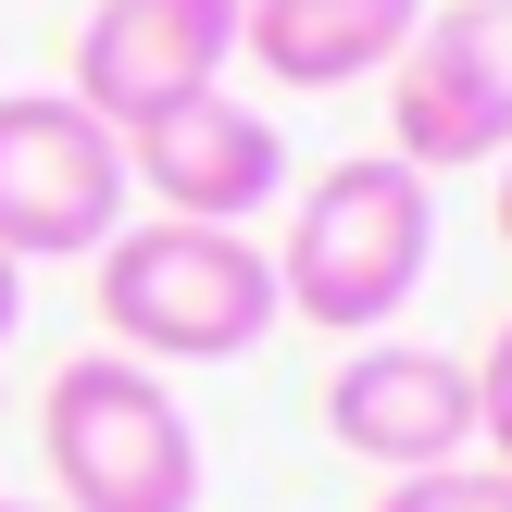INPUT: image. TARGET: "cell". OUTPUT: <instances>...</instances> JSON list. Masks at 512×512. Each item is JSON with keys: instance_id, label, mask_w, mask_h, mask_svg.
<instances>
[{"instance_id": "obj_3", "label": "cell", "mask_w": 512, "mask_h": 512, "mask_svg": "<svg viewBox=\"0 0 512 512\" xmlns=\"http://www.w3.org/2000/svg\"><path fill=\"white\" fill-rule=\"evenodd\" d=\"M38 450L63 512H200V425L125 350H75L38 388Z\"/></svg>"}, {"instance_id": "obj_12", "label": "cell", "mask_w": 512, "mask_h": 512, "mask_svg": "<svg viewBox=\"0 0 512 512\" xmlns=\"http://www.w3.org/2000/svg\"><path fill=\"white\" fill-rule=\"evenodd\" d=\"M13 325H25V275L0 263V350H13Z\"/></svg>"}, {"instance_id": "obj_1", "label": "cell", "mask_w": 512, "mask_h": 512, "mask_svg": "<svg viewBox=\"0 0 512 512\" xmlns=\"http://www.w3.org/2000/svg\"><path fill=\"white\" fill-rule=\"evenodd\" d=\"M263 263H275V313L325 325V338H388L413 313L425 263H438V188L413 163H388V150L325 163L288 200V238Z\"/></svg>"}, {"instance_id": "obj_15", "label": "cell", "mask_w": 512, "mask_h": 512, "mask_svg": "<svg viewBox=\"0 0 512 512\" xmlns=\"http://www.w3.org/2000/svg\"><path fill=\"white\" fill-rule=\"evenodd\" d=\"M500 13H512V0H500Z\"/></svg>"}, {"instance_id": "obj_4", "label": "cell", "mask_w": 512, "mask_h": 512, "mask_svg": "<svg viewBox=\"0 0 512 512\" xmlns=\"http://www.w3.org/2000/svg\"><path fill=\"white\" fill-rule=\"evenodd\" d=\"M125 138L75 88H0V263H88L125 225Z\"/></svg>"}, {"instance_id": "obj_5", "label": "cell", "mask_w": 512, "mask_h": 512, "mask_svg": "<svg viewBox=\"0 0 512 512\" xmlns=\"http://www.w3.org/2000/svg\"><path fill=\"white\" fill-rule=\"evenodd\" d=\"M512 150V13L500 0H425V25L388 63V163L475 175Z\"/></svg>"}, {"instance_id": "obj_8", "label": "cell", "mask_w": 512, "mask_h": 512, "mask_svg": "<svg viewBox=\"0 0 512 512\" xmlns=\"http://www.w3.org/2000/svg\"><path fill=\"white\" fill-rule=\"evenodd\" d=\"M225 63H238V0H88L75 25V100L113 138L225 88Z\"/></svg>"}, {"instance_id": "obj_7", "label": "cell", "mask_w": 512, "mask_h": 512, "mask_svg": "<svg viewBox=\"0 0 512 512\" xmlns=\"http://www.w3.org/2000/svg\"><path fill=\"white\" fill-rule=\"evenodd\" d=\"M325 438L375 475H438L475 450V375L463 350L425 338H350V363L325 375Z\"/></svg>"}, {"instance_id": "obj_11", "label": "cell", "mask_w": 512, "mask_h": 512, "mask_svg": "<svg viewBox=\"0 0 512 512\" xmlns=\"http://www.w3.org/2000/svg\"><path fill=\"white\" fill-rule=\"evenodd\" d=\"M463 375H475V450H488V463L512 475V313H500V338L475 350Z\"/></svg>"}, {"instance_id": "obj_9", "label": "cell", "mask_w": 512, "mask_h": 512, "mask_svg": "<svg viewBox=\"0 0 512 512\" xmlns=\"http://www.w3.org/2000/svg\"><path fill=\"white\" fill-rule=\"evenodd\" d=\"M425 0H238V50L275 88H363L400 63Z\"/></svg>"}, {"instance_id": "obj_14", "label": "cell", "mask_w": 512, "mask_h": 512, "mask_svg": "<svg viewBox=\"0 0 512 512\" xmlns=\"http://www.w3.org/2000/svg\"><path fill=\"white\" fill-rule=\"evenodd\" d=\"M0 512H63V500H13V488H0Z\"/></svg>"}, {"instance_id": "obj_6", "label": "cell", "mask_w": 512, "mask_h": 512, "mask_svg": "<svg viewBox=\"0 0 512 512\" xmlns=\"http://www.w3.org/2000/svg\"><path fill=\"white\" fill-rule=\"evenodd\" d=\"M125 188H150V213H175V225H250L288 200V138L238 88H200L175 113L125 125Z\"/></svg>"}, {"instance_id": "obj_10", "label": "cell", "mask_w": 512, "mask_h": 512, "mask_svg": "<svg viewBox=\"0 0 512 512\" xmlns=\"http://www.w3.org/2000/svg\"><path fill=\"white\" fill-rule=\"evenodd\" d=\"M375 512H512V475L463 450V463H438V475H388V500H375Z\"/></svg>"}, {"instance_id": "obj_13", "label": "cell", "mask_w": 512, "mask_h": 512, "mask_svg": "<svg viewBox=\"0 0 512 512\" xmlns=\"http://www.w3.org/2000/svg\"><path fill=\"white\" fill-rule=\"evenodd\" d=\"M488 213H500V250H512V150H500V200H488Z\"/></svg>"}, {"instance_id": "obj_2", "label": "cell", "mask_w": 512, "mask_h": 512, "mask_svg": "<svg viewBox=\"0 0 512 512\" xmlns=\"http://www.w3.org/2000/svg\"><path fill=\"white\" fill-rule=\"evenodd\" d=\"M88 300H100V338L125 363H238V350H263L288 325L250 225H175V213L113 225L88 250Z\"/></svg>"}]
</instances>
